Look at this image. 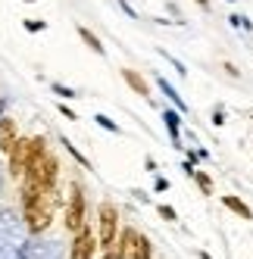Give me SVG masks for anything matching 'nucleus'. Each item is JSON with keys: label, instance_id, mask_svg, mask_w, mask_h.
<instances>
[{"label": "nucleus", "instance_id": "obj_6", "mask_svg": "<svg viewBox=\"0 0 253 259\" xmlns=\"http://www.w3.org/2000/svg\"><path fill=\"white\" fill-rule=\"evenodd\" d=\"M94 247H97V237L91 234V228H78L75 231V244H72V253L69 259H91L94 256Z\"/></svg>", "mask_w": 253, "mask_h": 259}, {"label": "nucleus", "instance_id": "obj_15", "mask_svg": "<svg viewBox=\"0 0 253 259\" xmlns=\"http://www.w3.org/2000/svg\"><path fill=\"white\" fill-rule=\"evenodd\" d=\"M28 31H44V22H25Z\"/></svg>", "mask_w": 253, "mask_h": 259}, {"label": "nucleus", "instance_id": "obj_4", "mask_svg": "<svg viewBox=\"0 0 253 259\" xmlns=\"http://www.w3.org/2000/svg\"><path fill=\"white\" fill-rule=\"evenodd\" d=\"M7 153H10V172L16 178H22L25 165H28V153H31V138H16Z\"/></svg>", "mask_w": 253, "mask_h": 259}, {"label": "nucleus", "instance_id": "obj_7", "mask_svg": "<svg viewBox=\"0 0 253 259\" xmlns=\"http://www.w3.org/2000/svg\"><path fill=\"white\" fill-rule=\"evenodd\" d=\"M16 138H19V132H16V122H13V119H0V150L7 153Z\"/></svg>", "mask_w": 253, "mask_h": 259}, {"label": "nucleus", "instance_id": "obj_12", "mask_svg": "<svg viewBox=\"0 0 253 259\" xmlns=\"http://www.w3.org/2000/svg\"><path fill=\"white\" fill-rule=\"evenodd\" d=\"M53 91H57L60 97H75V91H72V88H63V84H53Z\"/></svg>", "mask_w": 253, "mask_h": 259}, {"label": "nucleus", "instance_id": "obj_17", "mask_svg": "<svg viewBox=\"0 0 253 259\" xmlns=\"http://www.w3.org/2000/svg\"><path fill=\"white\" fill-rule=\"evenodd\" d=\"M25 4H34V0H25Z\"/></svg>", "mask_w": 253, "mask_h": 259}, {"label": "nucleus", "instance_id": "obj_2", "mask_svg": "<svg viewBox=\"0 0 253 259\" xmlns=\"http://www.w3.org/2000/svg\"><path fill=\"white\" fill-rule=\"evenodd\" d=\"M113 250H116L119 259H150V244H147V237L138 234L135 228H125Z\"/></svg>", "mask_w": 253, "mask_h": 259}, {"label": "nucleus", "instance_id": "obj_9", "mask_svg": "<svg viewBox=\"0 0 253 259\" xmlns=\"http://www.w3.org/2000/svg\"><path fill=\"white\" fill-rule=\"evenodd\" d=\"M222 203H225V206H228L231 212H238L241 219H253V212H250V206H247V203H241L238 197H222Z\"/></svg>", "mask_w": 253, "mask_h": 259}, {"label": "nucleus", "instance_id": "obj_5", "mask_svg": "<svg viewBox=\"0 0 253 259\" xmlns=\"http://www.w3.org/2000/svg\"><path fill=\"white\" fill-rule=\"evenodd\" d=\"M66 225L72 228V231H78L81 225H85V194H81V188L75 184L72 188V194H69V206H66Z\"/></svg>", "mask_w": 253, "mask_h": 259}, {"label": "nucleus", "instance_id": "obj_13", "mask_svg": "<svg viewBox=\"0 0 253 259\" xmlns=\"http://www.w3.org/2000/svg\"><path fill=\"white\" fill-rule=\"evenodd\" d=\"M159 215L172 222V219H175V209H172V206H159Z\"/></svg>", "mask_w": 253, "mask_h": 259}, {"label": "nucleus", "instance_id": "obj_11", "mask_svg": "<svg viewBox=\"0 0 253 259\" xmlns=\"http://www.w3.org/2000/svg\"><path fill=\"white\" fill-rule=\"evenodd\" d=\"M191 175H197V181H200V188H203L206 194H213V181H209V178H206L203 172H191Z\"/></svg>", "mask_w": 253, "mask_h": 259}, {"label": "nucleus", "instance_id": "obj_8", "mask_svg": "<svg viewBox=\"0 0 253 259\" xmlns=\"http://www.w3.org/2000/svg\"><path fill=\"white\" fill-rule=\"evenodd\" d=\"M122 78L129 81V88L135 91V94H141V97H147L150 94V88H147V81H144L138 72H132V69H122Z\"/></svg>", "mask_w": 253, "mask_h": 259}, {"label": "nucleus", "instance_id": "obj_16", "mask_svg": "<svg viewBox=\"0 0 253 259\" xmlns=\"http://www.w3.org/2000/svg\"><path fill=\"white\" fill-rule=\"evenodd\" d=\"M197 4H200V7H203V10H206V7H209V0H197Z\"/></svg>", "mask_w": 253, "mask_h": 259}, {"label": "nucleus", "instance_id": "obj_1", "mask_svg": "<svg viewBox=\"0 0 253 259\" xmlns=\"http://www.w3.org/2000/svg\"><path fill=\"white\" fill-rule=\"evenodd\" d=\"M22 203H25V222L31 231H44L53 219V191L44 188H22Z\"/></svg>", "mask_w": 253, "mask_h": 259}, {"label": "nucleus", "instance_id": "obj_10", "mask_svg": "<svg viewBox=\"0 0 253 259\" xmlns=\"http://www.w3.org/2000/svg\"><path fill=\"white\" fill-rule=\"evenodd\" d=\"M78 38H81V41H85L88 47H91L94 53H100V57H103V44L97 41V34H91V31H88V28L81 25V28H78Z\"/></svg>", "mask_w": 253, "mask_h": 259}, {"label": "nucleus", "instance_id": "obj_14", "mask_svg": "<svg viewBox=\"0 0 253 259\" xmlns=\"http://www.w3.org/2000/svg\"><path fill=\"white\" fill-rule=\"evenodd\" d=\"M97 122H100V125H103V128H110V132H119V128H116V125H113V122H110V119H103V116H97Z\"/></svg>", "mask_w": 253, "mask_h": 259}, {"label": "nucleus", "instance_id": "obj_3", "mask_svg": "<svg viewBox=\"0 0 253 259\" xmlns=\"http://www.w3.org/2000/svg\"><path fill=\"white\" fill-rule=\"evenodd\" d=\"M116 228H119V212L113 203H103L100 206V247L103 250L116 247Z\"/></svg>", "mask_w": 253, "mask_h": 259}]
</instances>
